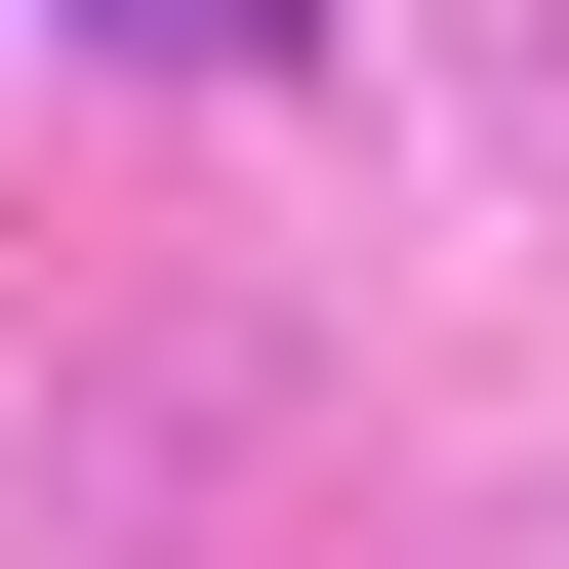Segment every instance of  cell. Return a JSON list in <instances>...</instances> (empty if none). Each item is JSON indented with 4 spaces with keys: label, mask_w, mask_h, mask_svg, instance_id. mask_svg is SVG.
Segmentation results:
<instances>
[{
    "label": "cell",
    "mask_w": 569,
    "mask_h": 569,
    "mask_svg": "<svg viewBox=\"0 0 569 569\" xmlns=\"http://www.w3.org/2000/svg\"><path fill=\"white\" fill-rule=\"evenodd\" d=\"M163 41H326V0H163Z\"/></svg>",
    "instance_id": "cell-1"
}]
</instances>
